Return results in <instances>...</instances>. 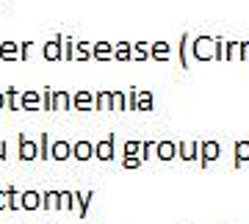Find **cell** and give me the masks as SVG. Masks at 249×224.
<instances>
[{
	"label": "cell",
	"instance_id": "obj_9",
	"mask_svg": "<svg viewBox=\"0 0 249 224\" xmlns=\"http://www.w3.org/2000/svg\"><path fill=\"white\" fill-rule=\"evenodd\" d=\"M72 155H75L78 161H91V155H94V144L86 141V138H80V141L72 144Z\"/></svg>",
	"mask_w": 249,
	"mask_h": 224
},
{
	"label": "cell",
	"instance_id": "obj_2",
	"mask_svg": "<svg viewBox=\"0 0 249 224\" xmlns=\"http://www.w3.org/2000/svg\"><path fill=\"white\" fill-rule=\"evenodd\" d=\"M36 158H42L39 144L28 136H19V161H36Z\"/></svg>",
	"mask_w": 249,
	"mask_h": 224
},
{
	"label": "cell",
	"instance_id": "obj_4",
	"mask_svg": "<svg viewBox=\"0 0 249 224\" xmlns=\"http://www.w3.org/2000/svg\"><path fill=\"white\" fill-rule=\"evenodd\" d=\"M155 155H158V161H175L178 158V144L163 138V141L155 144Z\"/></svg>",
	"mask_w": 249,
	"mask_h": 224
},
{
	"label": "cell",
	"instance_id": "obj_1",
	"mask_svg": "<svg viewBox=\"0 0 249 224\" xmlns=\"http://www.w3.org/2000/svg\"><path fill=\"white\" fill-rule=\"evenodd\" d=\"M216 45V39H211V36H196L194 39V58L196 61H208V58H213V50L211 47Z\"/></svg>",
	"mask_w": 249,
	"mask_h": 224
},
{
	"label": "cell",
	"instance_id": "obj_38",
	"mask_svg": "<svg viewBox=\"0 0 249 224\" xmlns=\"http://www.w3.org/2000/svg\"><path fill=\"white\" fill-rule=\"evenodd\" d=\"M6 207H11V194H9V189L0 191V210H6Z\"/></svg>",
	"mask_w": 249,
	"mask_h": 224
},
{
	"label": "cell",
	"instance_id": "obj_27",
	"mask_svg": "<svg viewBox=\"0 0 249 224\" xmlns=\"http://www.w3.org/2000/svg\"><path fill=\"white\" fill-rule=\"evenodd\" d=\"M180 67L188 69V34L180 36Z\"/></svg>",
	"mask_w": 249,
	"mask_h": 224
},
{
	"label": "cell",
	"instance_id": "obj_32",
	"mask_svg": "<svg viewBox=\"0 0 249 224\" xmlns=\"http://www.w3.org/2000/svg\"><path fill=\"white\" fill-rule=\"evenodd\" d=\"M9 194H11V210H19V207H22V191L9 186Z\"/></svg>",
	"mask_w": 249,
	"mask_h": 224
},
{
	"label": "cell",
	"instance_id": "obj_26",
	"mask_svg": "<svg viewBox=\"0 0 249 224\" xmlns=\"http://www.w3.org/2000/svg\"><path fill=\"white\" fill-rule=\"evenodd\" d=\"M124 108H127V94L111 91V111H124Z\"/></svg>",
	"mask_w": 249,
	"mask_h": 224
},
{
	"label": "cell",
	"instance_id": "obj_34",
	"mask_svg": "<svg viewBox=\"0 0 249 224\" xmlns=\"http://www.w3.org/2000/svg\"><path fill=\"white\" fill-rule=\"evenodd\" d=\"M155 153V141H147L144 138V147H142V161H150V155Z\"/></svg>",
	"mask_w": 249,
	"mask_h": 224
},
{
	"label": "cell",
	"instance_id": "obj_14",
	"mask_svg": "<svg viewBox=\"0 0 249 224\" xmlns=\"http://www.w3.org/2000/svg\"><path fill=\"white\" fill-rule=\"evenodd\" d=\"M53 111H72V91H55Z\"/></svg>",
	"mask_w": 249,
	"mask_h": 224
},
{
	"label": "cell",
	"instance_id": "obj_29",
	"mask_svg": "<svg viewBox=\"0 0 249 224\" xmlns=\"http://www.w3.org/2000/svg\"><path fill=\"white\" fill-rule=\"evenodd\" d=\"M64 61H75V42L64 36Z\"/></svg>",
	"mask_w": 249,
	"mask_h": 224
},
{
	"label": "cell",
	"instance_id": "obj_24",
	"mask_svg": "<svg viewBox=\"0 0 249 224\" xmlns=\"http://www.w3.org/2000/svg\"><path fill=\"white\" fill-rule=\"evenodd\" d=\"M91 50H94V45H89V42H78V47H75V58H78V61H89V58H94Z\"/></svg>",
	"mask_w": 249,
	"mask_h": 224
},
{
	"label": "cell",
	"instance_id": "obj_39",
	"mask_svg": "<svg viewBox=\"0 0 249 224\" xmlns=\"http://www.w3.org/2000/svg\"><path fill=\"white\" fill-rule=\"evenodd\" d=\"M238 55H241V58H249V42H241V47H238Z\"/></svg>",
	"mask_w": 249,
	"mask_h": 224
},
{
	"label": "cell",
	"instance_id": "obj_18",
	"mask_svg": "<svg viewBox=\"0 0 249 224\" xmlns=\"http://www.w3.org/2000/svg\"><path fill=\"white\" fill-rule=\"evenodd\" d=\"M22 207H25V210L42 207V194H39V191H22Z\"/></svg>",
	"mask_w": 249,
	"mask_h": 224
},
{
	"label": "cell",
	"instance_id": "obj_16",
	"mask_svg": "<svg viewBox=\"0 0 249 224\" xmlns=\"http://www.w3.org/2000/svg\"><path fill=\"white\" fill-rule=\"evenodd\" d=\"M91 55H94L97 61H111V58H114V45H111V42H97L94 50H91Z\"/></svg>",
	"mask_w": 249,
	"mask_h": 224
},
{
	"label": "cell",
	"instance_id": "obj_17",
	"mask_svg": "<svg viewBox=\"0 0 249 224\" xmlns=\"http://www.w3.org/2000/svg\"><path fill=\"white\" fill-rule=\"evenodd\" d=\"M114 58L116 61H133V45H130V42L114 45Z\"/></svg>",
	"mask_w": 249,
	"mask_h": 224
},
{
	"label": "cell",
	"instance_id": "obj_5",
	"mask_svg": "<svg viewBox=\"0 0 249 224\" xmlns=\"http://www.w3.org/2000/svg\"><path fill=\"white\" fill-rule=\"evenodd\" d=\"M45 58L47 61H61L64 58V36H55L45 45Z\"/></svg>",
	"mask_w": 249,
	"mask_h": 224
},
{
	"label": "cell",
	"instance_id": "obj_40",
	"mask_svg": "<svg viewBox=\"0 0 249 224\" xmlns=\"http://www.w3.org/2000/svg\"><path fill=\"white\" fill-rule=\"evenodd\" d=\"M0 161H6V141L0 138Z\"/></svg>",
	"mask_w": 249,
	"mask_h": 224
},
{
	"label": "cell",
	"instance_id": "obj_6",
	"mask_svg": "<svg viewBox=\"0 0 249 224\" xmlns=\"http://www.w3.org/2000/svg\"><path fill=\"white\" fill-rule=\"evenodd\" d=\"M72 155V144L64 141V138H55L53 147H50V161H67Z\"/></svg>",
	"mask_w": 249,
	"mask_h": 224
},
{
	"label": "cell",
	"instance_id": "obj_21",
	"mask_svg": "<svg viewBox=\"0 0 249 224\" xmlns=\"http://www.w3.org/2000/svg\"><path fill=\"white\" fill-rule=\"evenodd\" d=\"M91 191H83V194H75V207H78V216L83 219V216L89 213V202H91Z\"/></svg>",
	"mask_w": 249,
	"mask_h": 224
},
{
	"label": "cell",
	"instance_id": "obj_12",
	"mask_svg": "<svg viewBox=\"0 0 249 224\" xmlns=\"http://www.w3.org/2000/svg\"><path fill=\"white\" fill-rule=\"evenodd\" d=\"M3 94H6V108H9V111H22V91L9 86Z\"/></svg>",
	"mask_w": 249,
	"mask_h": 224
},
{
	"label": "cell",
	"instance_id": "obj_19",
	"mask_svg": "<svg viewBox=\"0 0 249 224\" xmlns=\"http://www.w3.org/2000/svg\"><path fill=\"white\" fill-rule=\"evenodd\" d=\"M169 55H172L169 42H152V58L155 61H169Z\"/></svg>",
	"mask_w": 249,
	"mask_h": 224
},
{
	"label": "cell",
	"instance_id": "obj_13",
	"mask_svg": "<svg viewBox=\"0 0 249 224\" xmlns=\"http://www.w3.org/2000/svg\"><path fill=\"white\" fill-rule=\"evenodd\" d=\"M0 58L3 61H19V45L17 42H0Z\"/></svg>",
	"mask_w": 249,
	"mask_h": 224
},
{
	"label": "cell",
	"instance_id": "obj_33",
	"mask_svg": "<svg viewBox=\"0 0 249 224\" xmlns=\"http://www.w3.org/2000/svg\"><path fill=\"white\" fill-rule=\"evenodd\" d=\"M53 89H42V108L45 111H53Z\"/></svg>",
	"mask_w": 249,
	"mask_h": 224
},
{
	"label": "cell",
	"instance_id": "obj_11",
	"mask_svg": "<svg viewBox=\"0 0 249 224\" xmlns=\"http://www.w3.org/2000/svg\"><path fill=\"white\" fill-rule=\"evenodd\" d=\"M42 108V91H22V111H39Z\"/></svg>",
	"mask_w": 249,
	"mask_h": 224
},
{
	"label": "cell",
	"instance_id": "obj_8",
	"mask_svg": "<svg viewBox=\"0 0 249 224\" xmlns=\"http://www.w3.org/2000/svg\"><path fill=\"white\" fill-rule=\"evenodd\" d=\"M219 158V144L216 141H199V163L208 166V161Z\"/></svg>",
	"mask_w": 249,
	"mask_h": 224
},
{
	"label": "cell",
	"instance_id": "obj_20",
	"mask_svg": "<svg viewBox=\"0 0 249 224\" xmlns=\"http://www.w3.org/2000/svg\"><path fill=\"white\" fill-rule=\"evenodd\" d=\"M155 100H152V91H136V111H152Z\"/></svg>",
	"mask_w": 249,
	"mask_h": 224
},
{
	"label": "cell",
	"instance_id": "obj_30",
	"mask_svg": "<svg viewBox=\"0 0 249 224\" xmlns=\"http://www.w3.org/2000/svg\"><path fill=\"white\" fill-rule=\"evenodd\" d=\"M50 147H53V141H50V136H39V153H42V158H50Z\"/></svg>",
	"mask_w": 249,
	"mask_h": 224
},
{
	"label": "cell",
	"instance_id": "obj_37",
	"mask_svg": "<svg viewBox=\"0 0 249 224\" xmlns=\"http://www.w3.org/2000/svg\"><path fill=\"white\" fill-rule=\"evenodd\" d=\"M213 58H216V61H222V58H224V42H222V39H216V45H213Z\"/></svg>",
	"mask_w": 249,
	"mask_h": 224
},
{
	"label": "cell",
	"instance_id": "obj_28",
	"mask_svg": "<svg viewBox=\"0 0 249 224\" xmlns=\"http://www.w3.org/2000/svg\"><path fill=\"white\" fill-rule=\"evenodd\" d=\"M142 147H144V141H124V158H133V155H139L142 153ZM139 158H142V155H139Z\"/></svg>",
	"mask_w": 249,
	"mask_h": 224
},
{
	"label": "cell",
	"instance_id": "obj_10",
	"mask_svg": "<svg viewBox=\"0 0 249 224\" xmlns=\"http://www.w3.org/2000/svg\"><path fill=\"white\" fill-rule=\"evenodd\" d=\"M72 108H75V111H91V108H94V94H91V91H78V94H72Z\"/></svg>",
	"mask_w": 249,
	"mask_h": 224
},
{
	"label": "cell",
	"instance_id": "obj_15",
	"mask_svg": "<svg viewBox=\"0 0 249 224\" xmlns=\"http://www.w3.org/2000/svg\"><path fill=\"white\" fill-rule=\"evenodd\" d=\"M42 207L45 210H61V191H45L42 194Z\"/></svg>",
	"mask_w": 249,
	"mask_h": 224
},
{
	"label": "cell",
	"instance_id": "obj_36",
	"mask_svg": "<svg viewBox=\"0 0 249 224\" xmlns=\"http://www.w3.org/2000/svg\"><path fill=\"white\" fill-rule=\"evenodd\" d=\"M31 50H34V45H31V42H19V61H28Z\"/></svg>",
	"mask_w": 249,
	"mask_h": 224
},
{
	"label": "cell",
	"instance_id": "obj_22",
	"mask_svg": "<svg viewBox=\"0 0 249 224\" xmlns=\"http://www.w3.org/2000/svg\"><path fill=\"white\" fill-rule=\"evenodd\" d=\"M147 58H152V45H147V42H136L133 45V61H147Z\"/></svg>",
	"mask_w": 249,
	"mask_h": 224
},
{
	"label": "cell",
	"instance_id": "obj_31",
	"mask_svg": "<svg viewBox=\"0 0 249 224\" xmlns=\"http://www.w3.org/2000/svg\"><path fill=\"white\" fill-rule=\"evenodd\" d=\"M61 210H75V194L72 191H61Z\"/></svg>",
	"mask_w": 249,
	"mask_h": 224
},
{
	"label": "cell",
	"instance_id": "obj_23",
	"mask_svg": "<svg viewBox=\"0 0 249 224\" xmlns=\"http://www.w3.org/2000/svg\"><path fill=\"white\" fill-rule=\"evenodd\" d=\"M94 111H111V91H97L94 94Z\"/></svg>",
	"mask_w": 249,
	"mask_h": 224
},
{
	"label": "cell",
	"instance_id": "obj_7",
	"mask_svg": "<svg viewBox=\"0 0 249 224\" xmlns=\"http://www.w3.org/2000/svg\"><path fill=\"white\" fill-rule=\"evenodd\" d=\"M178 158L180 161H199V141H180L178 144Z\"/></svg>",
	"mask_w": 249,
	"mask_h": 224
},
{
	"label": "cell",
	"instance_id": "obj_3",
	"mask_svg": "<svg viewBox=\"0 0 249 224\" xmlns=\"http://www.w3.org/2000/svg\"><path fill=\"white\" fill-rule=\"evenodd\" d=\"M114 147H116V138L114 136H106V138H100L94 144V155H97L100 161H114Z\"/></svg>",
	"mask_w": 249,
	"mask_h": 224
},
{
	"label": "cell",
	"instance_id": "obj_35",
	"mask_svg": "<svg viewBox=\"0 0 249 224\" xmlns=\"http://www.w3.org/2000/svg\"><path fill=\"white\" fill-rule=\"evenodd\" d=\"M142 158H139V155H133V158H124V161H122V166H124V169H139V166H142Z\"/></svg>",
	"mask_w": 249,
	"mask_h": 224
},
{
	"label": "cell",
	"instance_id": "obj_25",
	"mask_svg": "<svg viewBox=\"0 0 249 224\" xmlns=\"http://www.w3.org/2000/svg\"><path fill=\"white\" fill-rule=\"evenodd\" d=\"M244 161H249V141L247 138L235 144V166H241Z\"/></svg>",
	"mask_w": 249,
	"mask_h": 224
},
{
	"label": "cell",
	"instance_id": "obj_41",
	"mask_svg": "<svg viewBox=\"0 0 249 224\" xmlns=\"http://www.w3.org/2000/svg\"><path fill=\"white\" fill-rule=\"evenodd\" d=\"M3 108H6V94L0 91V111H3Z\"/></svg>",
	"mask_w": 249,
	"mask_h": 224
}]
</instances>
